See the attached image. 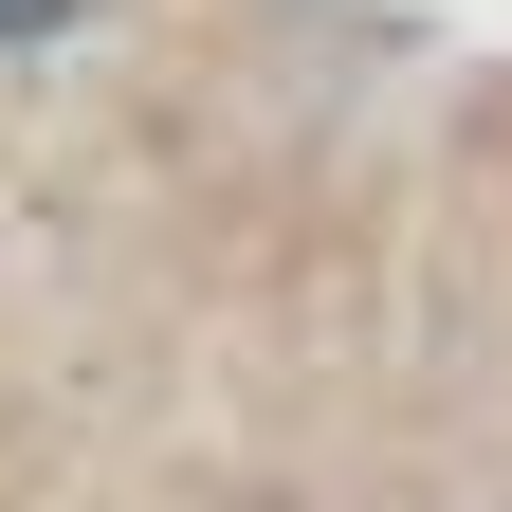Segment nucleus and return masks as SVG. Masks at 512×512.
I'll use <instances>...</instances> for the list:
<instances>
[{"label": "nucleus", "mask_w": 512, "mask_h": 512, "mask_svg": "<svg viewBox=\"0 0 512 512\" xmlns=\"http://www.w3.org/2000/svg\"><path fill=\"white\" fill-rule=\"evenodd\" d=\"M37 19H74V0H0V37H37Z\"/></svg>", "instance_id": "f257e3e1"}]
</instances>
